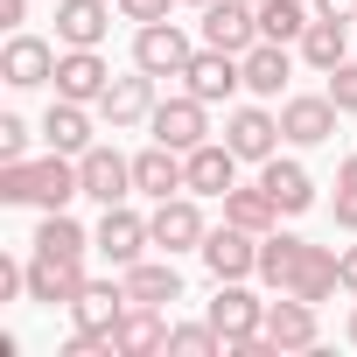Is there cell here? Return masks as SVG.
I'll return each mask as SVG.
<instances>
[{"label": "cell", "mask_w": 357, "mask_h": 357, "mask_svg": "<svg viewBox=\"0 0 357 357\" xmlns=\"http://www.w3.org/2000/svg\"><path fill=\"white\" fill-rule=\"evenodd\" d=\"M70 197H84V183H77V161L70 154H43V161H0V204H43V211H63Z\"/></svg>", "instance_id": "cell-1"}, {"label": "cell", "mask_w": 357, "mask_h": 357, "mask_svg": "<svg viewBox=\"0 0 357 357\" xmlns=\"http://www.w3.org/2000/svg\"><path fill=\"white\" fill-rule=\"evenodd\" d=\"M211 322H218V336H225V357L245 343V336H259L266 329V301L245 287V280H218V301H211Z\"/></svg>", "instance_id": "cell-2"}, {"label": "cell", "mask_w": 357, "mask_h": 357, "mask_svg": "<svg viewBox=\"0 0 357 357\" xmlns=\"http://www.w3.org/2000/svg\"><path fill=\"white\" fill-rule=\"evenodd\" d=\"M147 126H154V140H161V147H175V154H190V147H204V140H211V119H204V98H197V91L161 98Z\"/></svg>", "instance_id": "cell-3"}, {"label": "cell", "mask_w": 357, "mask_h": 357, "mask_svg": "<svg viewBox=\"0 0 357 357\" xmlns=\"http://www.w3.org/2000/svg\"><path fill=\"white\" fill-rule=\"evenodd\" d=\"M77 183H84L91 204H126L133 197V161L119 147H84L77 154Z\"/></svg>", "instance_id": "cell-4"}, {"label": "cell", "mask_w": 357, "mask_h": 357, "mask_svg": "<svg viewBox=\"0 0 357 357\" xmlns=\"http://www.w3.org/2000/svg\"><path fill=\"white\" fill-rule=\"evenodd\" d=\"M204 43L245 56L259 43V8H252V0H211V8H204Z\"/></svg>", "instance_id": "cell-5"}, {"label": "cell", "mask_w": 357, "mask_h": 357, "mask_svg": "<svg viewBox=\"0 0 357 357\" xmlns=\"http://www.w3.org/2000/svg\"><path fill=\"white\" fill-rule=\"evenodd\" d=\"M280 140H287V133H280V119H273V112H259V105H238V112L225 119V147H231L238 161H273V154H280Z\"/></svg>", "instance_id": "cell-6"}, {"label": "cell", "mask_w": 357, "mask_h": 357, "mask_svg": "<svg viewBox=\"0 0 357 357\" xmlns=\"http://www.w3.org/2000/svg\"><path fill=\"white\" fill-rule=\"evenodd\" d=\"M91 238H98V252H105L112 266H133V259L154 245V225H147V218H133L126 204H105V218H98V231H91Z\"/></svg>", "instance_id": "cell-7"}, {"label": "cell", "mask_w": 357, "mask_h": 357, "mask_svg": "<svg viewBox=\"0 0 357 357\" xmlns=\"http://www.w3.org/2000/svg\"><path fill=\"white\" fill-rule=\"evenodd\" d=\"M197 252H204V266H211L218 280H245V273H259V231H245V225L211 231Z\"/></svg>", "instance_id": "cell-8"}, {"label": "cell", "mask_w": 357, "mask_h": 357, "mask_svg": "<svg viewBox=\"0 0 357 357\" xmlns=\"http://www.w3.org/2000/svg\"><path fill=\"white\" fill-rule=\"evenodd\" d=\"M190 56H197V50H190V36L175 29V22H147V29L133 36V63L154 70V77H183Z\"/></svg>", "instance_id": "cell-9"}, {"label": "cell", "mask_w": 357, "mask_h": 357, "mask_svg": "<svg viewBox=\"0 0 357 357\" xmlns=\"http://www.w3.org/2000/svg\"><path fill=\"white\" fill-rule=\"evenodd\" d=\"M183 77H190V91H197L204 105H218V98H231V91L245 84V63H238L231 50H211V43H204V50L183 63Z\"/></svg>", "instance_id": "cell-10"}, {"label": "cell", "mask_w": 357, "mask_h": 357, "mask_svg": "<svg viewBox=\"0 0 357 357\" xmlns=\"http://www.w3.org/2000/svg\"><path fill=\"white\" fill-rule=\"evenodd\" d=\"M84 294V259H56V252H36L29 259V301H43V308H70Z\"/></svg>", "instance_id": "cell-11"}, {"label": "cell", "mask_w": 357, "mask_h": 357, "mask_svg": "<svg viewBox=\"0 0 357 357\" xmlns=\"http://www.w3.org/2000/svg\"><path fill=\"white\" fill-rule=\"evenodd\" d=\"M133 190L140 197H154V204H168L175 190H190V161L175 154V147H147V154H133Z\"/></svg>", "instance_id": "cell-12"}, {"label": "cell", "mask_w": 357, "mask_h": 357, "mask_svg": "<svg viewBox=\"0 0 357 357\" xmlns=\"http://www.w3.org/2000/svg\"><path fill=\"white\" fill-rule=\"evenodd\" d=\"M105 84H112V70H105V56H98V50H63V56H56V98L98 105V98H105Z\"/></svg>", "instance_id": "cell-13"}, {"label": "cell", "mask_w": 357, "mask_h": 357, "mask_svg": "<svg viewBox=\"0 0 357 357\" xmlns=\"http://www.w3.org/2000/svg\"><path fill=\"white\" fill-rule=\"evenodd\" d=\"M98 112L112 119V133H119V126L154 119V70H140V63H133V77H112V84H105V98H98Z\"/></svg>", "instance_id": "cell-14"}, {"label": "cell", "mask_w": 357, "mask_h": 357, "mask_svg": "<svg viewBox=\"0 0 357 357\" xmlns=\"http://www.w3.org/2000/svg\"><path fill=\"white\" fill-rule=\"evenodd\" d=\"M336 287H343V252H329V245H301V259H294V273H287V287H280V294L329 301Z\"/></svg>", "instance_id": "cell-15"}, {"label": "cell", "mask_w": 357, "mask_h": 357, "mask_svg": "<svg viewBox=\"0 0 357 357\" xmlns=\"http://www.w3.org/2000/svg\"><path fill=\"white\" fill-rule=\"evenodd\" d=\"M0 77H8L15 91L50 84V77H56V50H50L43 36H8V50H0Z\"/></svg>", "instance_id": "cell-16"}, {"label": "cell", "mask_w": 357, "mask_h": 357, "mask_svg": "<svg viewBox=\"0 0 357 357\" xmlns=\"http://www.w3.org/2000/svg\"><path fill=\"white\" fill-rule=\"evenodd\" d=\"M147 225H154V245H161L168 259H175V252H190V245H204V238H211V231H204V211H197L190 197H168V204H161V211H154Z\"/></svg>", "instance_id": "cell-17"}, {"label": "cell", "mask_w": 357, "mask_h": 357, "mask_svg": "<svg viewBox=\"0 0 357 357\" xmlns=\"http://www.w3.org/2000/svg\"><path fill=\"white\" fill-rule=\"evenodd\" d=\"M183 161H190V197H225V190H238V154H231L225 140H204V147H190Z\"/></svg>", "instance_id": "cell-18"}, {"label": "cell", "mask_w": 357, "mask_h": 357, "mask_svg": "<svg viewBox=\"0 0 357 357\" xmlns=\"http://www.w3.org/2000/svg\"><path fill=\"white\" fill-rule=\"evenodd\" d=\"M280 133L294 140V147H322L329 133H336V98L322 91V98H287L280 105Z\"/></svg>", "instance_id": "cell-19"}, {"label": "cell", "mask_w": 357, "mask_h": 357, "mask_svg": "<svg viewBox=\"0 0 357 357\" xmlns=\"http://www.w3.org/2000/svg\"><path fill=\"white\" fill-rule=\"evenodd\" d=\"M266 336H273V350H315V301H301V294H280L273 308H266Z\"/></svg>", "instance_id": "cell-20"}, {"label": "cell", "mask_w": 357, "mask_h": 357, "mask_svg": "<svg viewBox=\"0 0 357 357\" xmlns=\"http://www.w3.org/2000/svg\"><path fill=\"white\" fill-rule=\"evenodd\" d=\"M259 190L280 204V218H301V211L315 204V183H308V168H301V161H280V154H273V161H259Z\"/></svg>", "instance_id": "cell-21"}, {"label": "cell", "mask_w": 357, "mask_h": 357, "mask_svg": "<svg viewBox=\"0 0 357 357\" xmlns=\"http://www.w3.org/2000/svg\"><path fill=\"white\" fill-rule=\"evenodd\" d=\"M105 29H112L105 0H56V43L63 50H98Z\"/></svg>", "instance_id": "cell-22"}, {"label": "cell", "mask_w": 357, "mask_h": 357, "mask_svg": "<svg viewBox=\"0 0 357 357\" xmlns=\"http://www.w3.org/2000/svg\"><path fill=\"white\" fill-rule=\"evenodd\" d=\"M126 308H133L126 280H84V294L70 301L77 329H119V315H126Z\"/></svg>", "instance_id": "cell-23"}, {"label": "cell", "mask_w": 357, "mask_h": 357, "mask_svg": "<svg viewBox=\"0 0 357 357\" xmlns=\"http://www.w3.org/2000/svg\"><path fill=\"white\" fill-rule=\"evenodd\" d=\"M126 294L140 308H168V301H183V273H175V259H133L126 266Z\"/></svg>", "instance_id": "cell-24"}, {"label": "cell", "mask_w": 357, "mask_h": 357, "mask_svg": "<svg viewBox=\"0 0 357 357\" xmlns=\"http://www.w3.org/2000/svg\"><path fill=\"white\" fill-rule=\"evenodd\" d=\"M238 63H245V91H259V98H280V91H287V77H294L287 43H252Z\"/></svg>", "instance_id": "cell-25"}, {"label": "cell", "mask_w": 357, "mask_h": 357, "mask_svg": "<svg viewBox=\"0 0 357 357\" xmlns=\"http://www.w3.org/2000/svg\"><path fill=\"white\" fill-rule=\"evenodd\" d=\"M43 140H50L56 154H84V147H91V112H84L77 98H56L50 119H43Z\"/></svg>", "instance_id": "cell-26"}, {"label": "cell", "mask_w": 357, "mask_h": 357, "mask_svg": "<svg viewBox=\"0 0 357 357\" xmlns=\"http://www.w3.org/2000/svg\"><path fill=\"white\" fill-rule=\"evenodd\" d=\"M112 343H119V357H147V350H168V329H161V308H126L119 315V329H112Z\"/></svg>", "instance_id": "cell-27"}, {"label": "cell", "mask_w": 357, "mask_h": 357, "mask_svg": "<svg viewBox=\"0 0 357 357\" xmlns=\"http://www.w3.org/2000/svg\"><path fill=\"white\" fill-rule=\"evenodd\" d=\"M91 245H98V238H91L77 218H63V211H50L43 231H36V252H56V259H84Z\"/></svg>", "instance_id": "cell-28"}, {"label": "cell", "mask_w": 357, "mask_h": 357, "mask_svg": "<svg viewBox=\"0 0 357 357\" xmlns=\"http://www.w3.org/2000/svg\"><path fill=\"white\" fill-rule=\"evenodd\" d=\"M273 218H280V204L266 197V190H225V225H245V231H273Z\"/></svg>", "instance_id": "cell-29"}, {"label": "cell", "mask_w": 357, "mask_h": 357, "mask_svg": "<svg viewBox=\"0 0 357 357\" xmlns=\"http://www.w3.org/2000/svg\"><path fill=\"white\" fill-rule=\"evenodd\" d=\"M301 36H308L301 0H259V43H301Z\"/></svg>", "instance_id": "cell-30"}, {"label": "cell", "mask_w": 357, "mask_h": 357, "mask_svg": "<svg viewBox=\"0 0 357 357\" xmlns=\"http://www.w3.org/2000/svg\"><path fill=\"white\" fill-rule=\"evenodd\" d=\"M343 29H350V22H322V15H315V22H308V36H301V56H308L315 70H336V63L350 56Z\"/></svg>", "instance_id": "cell-31"}, {"label": "cell", "mask_w": 357, "mask_h": 357, "mask_svg": "<svg viewBox=\"0 0 357 357\" xmlns=\"http://www.w3.org/2000/svg\"><path fill=\"white\" fill-rule=\"evenodd\" d=\"M301 245H308V238H294V231H266V238H259V280H266V287H287Z\"/></svg>", "instance_id": "cell-32"}, {"label": "cell", "mask_w": 357, "mask_h": 357, "mask_svg": "<svg viewBox=\"0 0 357 357\" xmlns=\"http://www.w3.org/2000/svg\"><path fill=\"white\" fill-rule=\"evenodd\" d=\"M168 350L175 357H225V336H218V322H183V329H168Z\"/></svg>", "instance_id": "cell-33"}, {"label": "cell", "mask_w": 357, "mask_h": 357, "mask_svg": "<svg viewBox=\"0 0 357 357\" xmlns=\"http://www.w3.org/2000/svg\"><path fill=\"white\" fill-rule=\"evenodd\" d=\"M329 98H336V112H357V63L350 56L329 70Z\"/></svg>", "instance_id": "cell-34"}, {"label": "cell", "mask_w": 357, "mask_h": 357, "mask_svg": "<svg viewBox=\"0 0 357 357\" xmlns=\"http://www.w3.org/2000/svg\"><path fill=\"white\" fill-rule=\"evenodd\" d=\"M22 154H29V119L0 112V161H22Z\"/></svg>", "instance_id": "cell-35"}, {"label": "cell", "mask_w": 357, "mask_h": 357, "mask_svg": "<svg viewBox=\"0 0 357 357\" xmlns=\"http://www.w3.org/2000/svg\"><path fill=\"white\" fill-rule=\"evenodd\" d=\"M119 15L147 29V22H168V0H119Z\"/></svg>", "instance_id": "cell-36"}, {"label": "cell", "mask_w": 357, "mask_h": 357, "mask_svg": "<svg viewBox=\"0 0 357 357\" xmlns=\"http://www.w3.org/2000/svg\"><path fill=\"white\" fill-rule=\"evenodd\" d=\"M336 225L357 231V190H343V183H336Z\"/></svg>", "instance_id": "cell-37"}, {"label": "cell", "mask_w": 357, "mask_h": 357, "mask_svg": "<svg viewBox=\"0 0 357 357\" xmlns=\"http://www.w3.org/2000/svg\"><path fill=\"white\" fill-rule=\"evenodd\" d=\"M322 22H357V0H315Z\"/></svg>", "instance_id": "cell-38"}, {"label": "cell", "mask_w": 357, "mask_h": 357, "mask_svg": "<svg viewBox=\"0 0 357 357\" xmlns=\"http://www.w3.org/2000/svg\"><path fill=\"white\" fill-rule=\"evenodd\" d=\"M29 22V0H0V29H22Z\"/></svg>", "instance_id": "cell-39"}, {"label": "cell", "mask_w": 357, "mask_h": 357, "mask_svg": "<svg viewBox=\"0 0 357 357\" xmlns=\"http://www.w3.org/2000/svg\"><path fill=\"white\" fill-rule=\"evenodd\" d=\"M343 287H350V294H357V245H350V252H343Z\"/></svg>", "instance_id": "cell-40"}, {"label": "cell", "mask_w": 357, "mask_h": 357, "mask_svg": "<svg viewBox=\"0 0 357 357\" xmlns=\"http://www.w3.org/2000/svg\"><path fill=\"white\" fill-rule=\"evenodd\" d=\"M336 183H343V190H357V154H350V161L336 168Z\"/></svg>", "instance_id": "cell-41"}, {"label": "cell", "mask_w": 357, "mask_h": 357, "mask_svg": "<svg viewBox=\"0 0 357 357\" xmlns=\"http://www.w3.org/2000/svg\"><path fill=\"white\" fill-rule=\"evenodd\" d=\"M350 343H357V308H350Z\"/></svg>", "instance_id": "cell-42"}, {"label": "cell", "mask_w": 357, "mask_h": 357, "mask_svg": "<svg viewBox=\"0 0 357 357\" xmlns=\"http://www.w3.org/2000/svg\"><path fill=\"white\" fill-rule=\"evenodd\" d=\"M190 8H211V0H190Z\"/></svg>", "instance_id": "cell-43"}, {"label": "cell", "mask_w": 357, "mask_h": 357, "mask_svg": "<svg viewBox=\"0 0 357 357\" xmlns=\"http://www.w3.org/2000/svg\"><path fill=\"white\" fill-rule=\"evenodd\" d=\"M252 8H259V0H252Z\"/></svg>", "instance_id": "cell-44"}]
</instances>
